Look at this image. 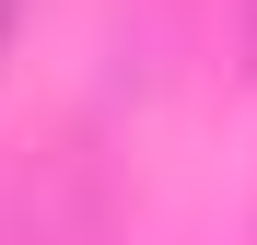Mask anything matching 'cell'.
I'll list each match as a JSON object with an SVG mask.
<instances>
[{"mask_svg": "<svg viewBox=\"0 0 257 245\" xmlns=\"http://www.w3.org/2000/svg\"><path fill=\"white\" fill-rule=\"evenodd\" d=\"M12 35H24V0H0V59H12Z\"/></svg>", "mask_w": 257, "mask_h": 245, "instance_id": "6da1fadb", "label": "cell"}, {"mask_svg": "<svg viewBox=\"0 0 257 245\" xmlns=\"http://www.w3.org/2000/svg\"><path fill=\"white\" fill-rule=\"evenodd\" d=\"M245 47H257V0H245Z\"/></svg>", "mask_w": 257, "mask_h": 245, "instance_id": "7a4b0ae2", "label": "cell"}]
</instances>
